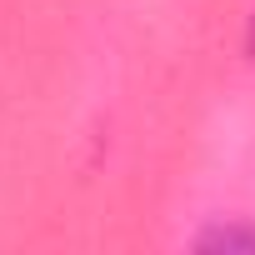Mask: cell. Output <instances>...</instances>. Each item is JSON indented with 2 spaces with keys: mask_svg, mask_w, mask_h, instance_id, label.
Wrapping results in <instances>:
<instances>
[{
  "mask_svg": "<svg viewBox=\"0 0 255 255\" xmlns=\"http://www.w3.org/2000/svg\"><path fill=\"white\" fill-rule=\"evenodd\" d=\"M205 250H255V230H215L205 235Z\"/></svg>",
  "mask_w": 255,
  "mask_h": 255,
  "instance_id": "obj_1",
  "label": "cell"
}]
</instances>
